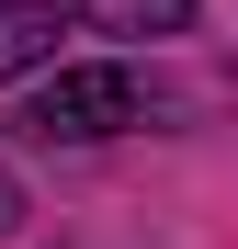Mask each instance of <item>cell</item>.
<instances>
[{
	"mask_svg": "<svg viewBox=\"0 0 238 249\" xmlns=\"http://www.w3.org/2000/svg\"><path fill=\"white\" fill-rule=\"evenodd\" d=\"M125 124H147L136 68H57L23 102V136H46V147H91V136H125Z\"/></svg>",
	"mask_w": 238,
	"mask_h": 249,
	"instance_id": "obj_1",
	"label": "cell"
},
{
	"mask_svg": "<svg viewBox=\"0 0 238 249\" xmlns=\"http://www.w3.org/2000/svg\"><path fill=\"white\" fill-rule=\"evenodd\" d=\"M79 23H102V34H182L193 0H79Z\"/></svg>",
	"mask_w": 238,
	"mask_h": 249,
	"instance_id": "obj_3",
	"label": "cell"
},
{
	"mask_svg": "<svg viewBox=\"0 0 238 249\" xmlns=\"http://www.w3.org/2000/svg\"><path fill=\"white\" fill-rule=\"evenodd\" d=\"M0 215H12V193H0Z\"/></svg>",
	"mask_w": 238,
	"mask_h": 249,
	"instance_id": "obj_4",
	"label": "cell"
},
{
	"mask_svg": "<svg viewBox=\"0 0 238 249\" xmlns=\"http://www.w3.org/2000/svg\"><path fill=\"white\" fill-rule=\"evenodd\" d=\"M57 57V0H0V79Z\"/></svg>",
	"mask_w": 238,
	"mask_h": 249,
	"instance_id": "obj_2",
	"label": "cell"
}]
</instances>
